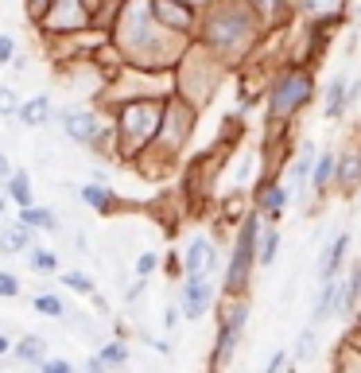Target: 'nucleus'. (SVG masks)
Wrapping results in <instances>:
<instances>
[{
    "instance_id": "22",
    "label": "nucleus",
    "mask_w": 361,
    "mask_h": 373,
    "mask_svg": "<svg viewBox=\"0 0 361 373\" xmlns=\"http://www.w3.org/2000/svg\"><path fill=\"white\" fill-rule=\"evenodd\" d=\"M331 171H334V156H331V152H322V156L315 159V175H311V183H315V186H326Z\"/></svg>"
},
{
    "instance_id": "36",
    "label": "nucleus",
    "mask_w": 361,
    "mask_h": 373,
    "mask_svg": "<svg viewBox=\"0 0 361 373\" xmlns=\"http://www.w3.org/2000/svg\"><path fill=\"white\" fill-rule=\"evenodd\" d=\"M82 4H86V8H98V4H101V0H82Z\"/></svg>"
},
{
    "instance_id": "8",
    "label": "nucleus",
    "mask_w": 361,
    "mask_h": 373,
    "mask_svg": "<svg viewBox=\"0 0 361 373\" xmlns=\"http://www.w3.org/2000/svg\"><path fill=\"white\" fill-rule=\"evenodd\" d=\"M78 195H82V202L94 207L98 214H113V210H117V195H113L105 183H86V186H78Z\"/></svg>"
},
{
    "instance_id": "10",
    "label": "nucleus",
    "mask_w": 361,
    "mask_h": 373,
    "mask_svg": "<svg viewBox=\"0 0 361 373\" xmlns=\"http://www.w3.org/2000/svg\"><path fill=\"white\" fill-rule=\"evenodd\" d=\"M12 354H16L20 362L43 365V362H47V338H43V334H20V342L12 346Z\"/></svg>"
},
{
    "instance_id": "14",
    "label": "nucleus",
    "mask_w": 361,
    "mask_h": 373,
    "mask_svg": "<svg viewBox=\"0 0 361 373\" xmlns=\"http://www.w3.org/2000/svg\"><path fill=\"white\" fill-rule=\"evenodd\" d=\"M288 198H292V191H288V186H268V191L261 195V210L276 222V218L283 214V207H288Z\"/></svg>"
},
{
    "instance_id": "38",
    "label": "nucleus",
    "mask_w": 361,
    "mask_h": 373,
    "mask_svg": "<svg viewBox=\"0 0 361 373\" xmlns=\"http://www.w3.org/2000/svg\"><path fill=\"white\" fill-rule=\"evenodd\" d=\"M261 4H272V0H261Z\"/></svg>"
},
{
    "instance_id": "31",
    "label": "nucleus",
    "mask_w": 361,
    "mask_h": 373,
    "mask_svg": "<svg viewBox=\"0 0 361 373\" xmlns=\"http://www.w3.org/2000/svg\"><path fill=\"white\" fill-rule=\"evenodd\" d=\"M12 55H16V43H12L8 35H0V67H4V62H12Z\"/></svg>"
},
{
    "instance_id": "39",
    "label": "nucleus",
    "mask_w": 361,
    "mask_h": 373,
    "mask_svg": "<svg viewBox=\"0 0 361 373\" xmlns=\"http://www.w3.org/2000/svg\"><path fill=\"white\" fill-rule=\"evenodd\" d=\"M35 4H47V0H35Z\"/></svg>"
},
{
    "instance_id": "21",
    "label": "nucleus",
    "mask_w": 361,
    "mask_h": 373,
    "mask_svg": "<svg viewBox=\"0 0 361 373\" xmlns=\"http://www.w3.org/2000/svg\"><path fill=\"white\" fill-rule=\"evenodd\" d=\"M98 358H101L105 365H128V346H125V342H105Z\"/></svg>"
},
{
    "instance_id": "20",
    "label": "nucleus",
    "mask_w": 361,
    "mask_h": 373,
    "mask_svg": "<svg viewBox=\"0 0 361 373\" xmlns=\"http://www.w3.org/2000/svg\"><path fill=\"white\" fill-rule=\"evenodd\" d=\"M276 253H280V234H276V229H268V234H264V241H261V253H256V265H272L276 261Z\"/></svg>"
},
{
    "instance_id": "27",
    "label": "nucleus",
    "mask_w": 361,
    "mask_h": 373,
    "mask_svg": "<svg viewBox=\"0 0 361 373\" xmlns=\"http://www.w3.org/2000/svg\"><path fill=\"white\" fill-rule=\"evenodd\" d=\"M0 295H4V300H16V295H20V280L12 272H0Z\"/></svg>"
},
{
    "instance_id": "23",
    "label": "nucleus",
    "mask_w": 361,
    "mask_h": 373,
    "mask_svg": "<svg viewBox=\"0 0 361 373\" xmlns=\"http://www.w3.org/2000/svg\"><path fill=\"white\" fill-rule=\"evenodd\" d=\"M315 342H319V334H315V327H307V331H299V338H295V358H307V354H315Z\"/></svg>"
},
{
    "instance_id": "24",
    "label": "nucleus",
    "mask_w": 361,
    "mask_h": 373,
    "mask_svg": "<svg viewBox=\"0 0 361 373\" xmlns=\"http://www.w3.org/2000/svg\"><path fill=\"white\" fill-rule=\"evenodd\" d=\"M156 265H159V253H156V249L140 253V257H137V276H140V280H148V276L156 272Z\"/></svg>"
},
{
    "instance_id": "4",
    "label": "nucleus",
    "mask_w": 361,
    "mask_h": 373,
    "mask_svg": "<svg viewBox=\"0 0 361 373\" xmlns=\"http://www.w3.org/2000/svg\"><path fill=\"white\" fill-rule=\"evenodd\" d=\"M62 132H67L74 144H101V125L89 109H62Z\"/></svg>"
},
{
    "instance_id": "15",
    "label": "nucleus",
    "mask_w": 361,
    "mask_h": 373,
    "mask_svg": "<svg viewBox=\"0 0 361 373\" xmlns=\"http://www.w3.org/2000/svg\"><path fill=\"white\" fill-rule=\"evenodd\" d=\"M16 117L24 121V125H47V117H51V101L43 98H35V101H28V105H20V113Z\"/></svg>"
},
{
    "instance_id": "1",
    "label": "nucleus",
    "mask_w": 361,
    "mask_h": 373,
    "mask_svg": "<svg viewBox=\"0 0 361 373\" xmlns=\"http://www.w3.org/2000/svg\"><path fill=\"white\" fill-rule=\"evenodd\" d=\"M256 229H261V218H249L241 226V234H237V249H234V261H229V280H225V288L234 295H241L249 288V272L256 265Z\"/></svg>"
},
{
    "instance_id": "33",
    "label": "nucleus",
    "mask_w": 361,
    "mask_h": 373,
    "mask_svg": "<svg viewBox=\"0 0 361 373\" xmlns=\"http://www.w3.org/2000/svg\"><path fill=\"white\" fill-rule=\"evenodd\" d=\"M179 319H183V315H179V307H167V311H164V323H167V327H175Z\"/></svg>"
},
{
    "instance_id": "11",
    "label": "nucleus",
    "mask_w": 361,
    "mask_h": 373,
    "mask_svg": "<svg viewBox=\"0 0 361 373\" xmlns=\"http://www.w3.org/2000/svg\"><path fill=\"white\" fill-rule=\"evenodd\" d=\"M241 31H249V20H245L241 12H222V20L214 16V40L222 43H234Z\"/></svg>"
},
{
    "instance_id": "9",
    "label": "nucleus",
    "mask_w": 361,
    "mask_h": 373,
    "mask_svg": "<svg viewBox=\"0 0 361 373\" xmlns=\"http://www.w3.org/2000/svg\"><path fill=\"white\" fill-rule=\"evenodd\" d=\"M20 226H28V229H43V234H55L59 229V218H55V210L51 207H24L20 210Z\"/></svg>"
},
{
    "instance_id": "32",
    "label": "nucleus",
    "mask_w": 361,
    "mask_h": 373,
    "mask_svg": "<svg viewBox=\"0 0 361 373\" xmlns=\"http://www.w3.org/2000/svg\"><path fill=\"white\" fill-rule=\"evenodd\" d=\"M86 373H109V365L101 362L98 354H94V358H89V362H86Z\"/></svg>"
},
{
    "instance_id": "37",
    "label": "nucleus",
    "mask_w": 361,
    "mask_h": 373,
    "mask_svg": "<svg viewBox=\"0 0 361 373\" xmlns=\"http://www.w3.org/2000/svg\"><path fill=\"white\" fill-rule=\"evenodd\" d=\"M0 214H4V195H0Z\"/></svg>"
},
{
    "instance_id": "34",
    "label": "nucleus",
    "mask_w": 361,
    "mask_h": 373,
    "mask_svg": "<svg viewBox=\"0 0 361 373\" xmlns=\"http://www.w3.org/2000/svg\"><path fill=\"white\" fill-rule=\"evenodd\" d=\"M8 175H12V164H8V156L0 152V179H8Z\"/></svg>"
},
{
    "instance_id": "6",
    "label": "nucleus",
    "mask_w": 361,
    "mask_h": 373,
    "mask_svg": "<svg viewBox=\"0 0 361 373\" xmlns=\"http://www.w3.org/2000/svg\"><path fill=\"white\" fill-rule=\"evenodd\" d=\"M311 94V78H303V74H288L276 89V113H292L299 101H307Z\"/></svg>"
},
{
    "instance_id": "30",
    "label": "nucleus",
    "mask_w": 361,
    "mask_h": 373,
    "mask_svg": "<svg viewBox=\"0 0 361 373\" xmlns=\"http://www.w3.org/2000/svg\"><path fill=\"white\" fill-rule=\"evenodd\" d=\"M283 365H288V354L276 350L272 358H268V365H264V373H283Z\"/></svg>"
},
{
    "instance_id": "7",
    "label": "nucleus",
    "mask_w": 361,
    "mask_h": 373,
    "mask_svg": "<svg viewBox=\"0 0 361 373\" xmlns=\"http://www.w3.org/2000/svg\"><path fill=\"white\" fill-rule=\"evenodd\" d=\"M218 265V249L206 241V237H195L191 245H186V257H183V268L186 276H195V272H206V268H214Z\"/></svg>"
},
{
    "instance_id": "5",
    "label": "nucleus",
    "mask_w": 361,
    "mask_h": 373,
    "mask_svg": "<svg viewBox=\"0 0 361 373\" xmlns=\"http://www.w3.org/2000/svg\"><path fill=\"white\" fill-rule=\"evenodd\" d=\"M346 253H350V234L342 229V234L331 237V245L322 249V257H319V284H331V280H338Z\"/></svg>"
},
{
    "instance_id": "16",
    "label": "nucleus",
    "mask_w": 361,
    "mask_h": 373,
    "mask_svg": "<svg viewBox=\"0 0 361 373\" xmlns=\"http://www.w3.org/2000/svg\"><path fill=\"white\" fill-rule=\"evenodd\" d=\"M62 288H70V292H78V295H94L98 292V280H94L89 272L70 268V272H62Z\"/></svg>"
},
{
    "instance_id": "29",
    "label": "nucleus",
    "mask_w": 361,
    "mask_h": 373,
    "mask_svg": "<svg viewBox=\"0 0 361 373\" xmlns=\"http://www.w3.org/2000/svg\"><path fill=\"white\" fill-rule=\"evenodd\" d=\"M0 113H20V101L12 98L8 86H0Z\"/></svg>"
},
{
    "instance_id": "3",
    "label": "nucleus",
    "mask_w": 361,
    "mask_h": 373,
    "mask_svg": "<svg viewBox=\"0 0 361 373\" xmlns=\"http://www.w3.org/2000/svg\"><path fill=\"white\" fill-rule=\"evenodd\" d=\"M245 323H249V307H245V304H237V307H234V315L225 319L222 334H218L214 358H210V365H214V373H218V365H225L229 358H234V350H237V338H241Z\"/></svg>"
},
{
    "instance_id": "35",
    "label": "nucleus",
    "mask_w": 361,
    "mask_h": 373,
    "mask_svg": "<svg viewBox=\"0 0 361 373\" xmlns=\"http://www.w3.org/2000/svg\"><path fill=\"white\" fill-rule=\"evenodd\" d=\"M4 354H12V342H8V334L0 331V358H4Z\"/></svg>"
},
{
    "instance_id": "25",
    "label": "nucleus",
    "mask_w": 361,
    "mask_h": 373,
    "mask_svg": "<svg viewBox=\"0 0 361 373\" xmlns=\"http://www.w3.org/2000/svg\"><path fill=\"white\" fill-rule=\"evenodd\" d=\"M311 164H315V156H311V152H307V156H303L299 164L292 167V183H295V191H299V186L307 183V175H311Z\"/></svg>"
},
{
    "instance_id": "28",
    "label": "nucleus",
    "mask_w": 361,
    "mask_h": 373,
    "mask_svg": "<svg viewBox=\"0 0 361 373\" xmlns=\"http://www.w3.org/2000/svg\"><path fill=\"white\" fill-rule=\"evenodd\" d=\"M39 373H74V365H70L67 358H47V362L39 365Z\"/></svg>"
},
{
    "instance_id": "26",
    "label": "nucleus",
    "mask_w": 361,
    "mask_h": 373,
    "mask_svg": "<svg viewBox=\"0 0 361 373\" xmlns=\"http://www.w3.org/2000/svg\"><path fill=\"white\" fill-rule=\"evenodd\" d=\"M31 268H35V272H51V268H55V257H51L47 249H31Z\"/></svg>"
},
{
    "instance_id": "12",
    "label": "nucleus",
    "mask_w": 361,
    "mask_h": 373,
    "mask_svg": "<svg viewBox=\"0 0 361 373\" xmlns=\"http://www.w3.org/2000/svg\"><path fill=\"white\" fill-rule=\"evenodd\" d=\"M0 249L4 253H24V249H35L31 245V229L28 226H0Z\"/></svg>"
},
{
    "instance_id": "18",
    "label": "nucleus",
    "mask_w": 361,
    "mask_h": 373,
    "mask_svg": "<svg viewBox=\"0 0 361 373\" xmlns=\"http://www.w3.org/2000/svg\"><path fill=\"white\" fill-rule=\"evenodd\" d=\"M31 307H35V311H39V315H47V319H67V315H70V307L67 304H62V300H59V295H35V300H31Z\"/></svg>"
},
{
    "instance_id": "17",
    "label": "nucleus",
    "mask_w": 361,
    "mask_h": 373,
    "mask_svg": "<svg viewBox=\"0 0 361 373\" xmlns=\"http://www.w3.org/2000/svg\"><path fill=\"white\" fill-rule=\"evenodd\" d=\"M346 105H350V86H346L342 78H334L331 82V94H326V117H338Z\"/></svg>"
},
{
    "instance_id": "19",
    "label": "nucleus",
    "mask_w": 361,
    "mask_h": 373,
    "mask_svg": "<svg viewBox=\"0 0 361 373\" xmlns=\"http://www.w3.org/2000/svg\"><path fill=\"white\" fill-rule=\"evenodd\" d=\"M8 198H16L20 210L31 207V179L24 175V171H12V175H8Z\"/></svg>"
},
{
    "instance_id": "2",
    "label": "nucleus",
    "mask_w": 361,
    "mask_h": 373,
    "mask_svg": "<svg viewBox=\"0 0 361 373\" xmlns=\"http://www.w3.org/2000/svg\"><path fill=\"white\" fill-rule=\"evenodd\" d=\"M210 300H214V284L206 280V272H195L183 280V307H179V315L183 319H202L206 307H210Z\"/></svg>"
},
{
    "instance_id": "13",
    "label": "nucleus",
    "mask_w": 361,
    "mask_h": 373,
    "mask_svg": "<svg viewBox=\"0 0 361 373\" xmlns=\"http://www.w3.org/2000/svg\"><path fill=\"white\" fill-rule=\"evenodd\" d=\"M334 311H338V280L322 284V295H319V304H315V311H311V327H322Z\"/></svg>"
}]
</instances>
